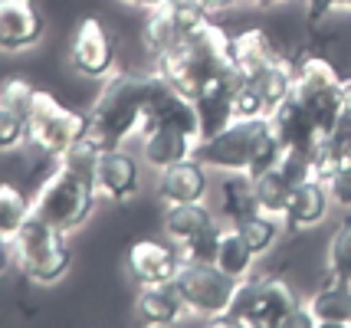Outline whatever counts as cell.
<instances>
[{"label": "cell", "mask_w": 351, "mask_h": 328, "mask_svg": "<svg viewBox=\"0 0 351 328\" xmlns=\"http://www.w3.org/2000/svg\"><path fill=\"white\" fill-rule=\"evenodd\" d=\"M214 220V210L204 201L197 203H161V214H158V223H161V234L168 236L174 247H181L184 240H191L194 234H200L204 227H210Z\"/></svg>", "instance_id": "cell-19"}, {"label": "cell", "mask_w": 351, "mask_h": 328, "mask_svg": "<svg viewBox=\"0 0 351 328\" xmlns=\"http://www.w3.org/2000/svg\"><path fill=\"white\" fill-rule=\"evenodd\" d=\"M250 3H256V7H286L292 0H250Z\"/></svg>", "instance_id": "cell-38"}, {"label": "cell", "mask_w": 351, "mask_h": 328, "mask_svg": "<svg viewBox=\"0 0 351 328\" xmlns=\"http://www.w3.org/2000/svg\"><path fill=\"white\" fill-rule=\"evenodd\" d=\"M256 210L253 201V177L243 171L223 174V184H220V201H217V217L223 223H240L246 214Z\"/></svg>", "instance_id": "cell-21"}, {"label": "cell", "mask_w": 351, "mask_h": 328, "mask_svg": "<svg viewBox=\"0 0 351 328\" xmlns=\"http://www.w3.org/2000/svg\"><path fill=\"white\" fill-rule=\"evenodd\" d=\"M174 286L181 289L187 312L207 322H223L237 292V279L220 273L214 263H181L174 273Z\"/></svg>", "instance_id": "cell-7"}, {"label": "cell", "mask_w": 351, "mask_h": 328, "mask_svg": "<svg viewBox=\"0 0 351 328\" xmlns=\"http://www.w3.org/2000/svg\"><path fill=\"white\" fill-rule=\"evenodd\" d=\"M92 181H95V190H99V201L125 203L138 197V190H141V164L125 148H108L95 161Z\"/></svg>", "instance_id": "cell-11"}, {"label": "cell", "mask_w": 351, "mask_h": 328, "mask_svg": "<svg viewBox=\"0 0 351 328\" xmlns=\"http://www.w3.org/2000/svg\"><path fill=\"white\" fill-rule=\"evenodd\" d=\"M348 79H351V76H348Z\"/></svg>", "instance_id": "cell-40"}, {"label": "cell", "mask_w": 351, "mask_h": 328, "mask_svg": "<svg viewBox=\"0 0 351 328\" xmlns=\"http://www.w3.org/2000/svg\"><path fill=\"white\" fill-rule=\"evenodd\" d=\"M282 155V141L276 138L269 118H233L230 125L217 128L214 135L197 141L194 157H200L210 171L220 174H260L276 168Z\"/></svg>", "instance_id": "cell-2"}, {"label": "cell", "mask_w": 351, "mask_h": 328, "mask_svg": "<svg viewBox=\"0 0 351 328\" xmlns=\"http://www.w3.org/2000/svg\"><path fill=\"white\" fill-rule=\"evenodd\" d=\"M138 141H141V161L152 171H165L178 161L194 157L197 151V138H191L187 131H178V128H148Z\"/></svg>", "instance_id": "cell-16"}, {"label": "cell", "mask_w": 351, "mask_h": 328, "mask_svg": "<svg viewBox=\"0 0 351 328\" xmlns=\"http://www.w3.org/2000/svg\"><path fill=\"white\" fill-rule=\"evenodd\" d=\"M220 230L223 223L214 220L210 227H204L200 234H194L191 240H184L178 253H181V263H214L217 256V243H220Z\"/></svg>", "instance_id": "cell-27"}, {"label": "cell", "mask_w": 351, "mask_h": 328, "mask_svg": "<svg viewBox=\"0 0 351 328\" xmlns=\"http://www.w3.org/2000/svg\"><path fill=\"white\" fill-rule=\"evenodd\" d=\"M256 263H260V256L250 250V243L243 240L240 227H237V223H223L220 243H217V256H214L217 269L227 273L230 279L240 282V279H246V276L256 273Z\"/></svg>", "instance_id": "cell-20"}, {"label": "cell", "mask_w": 351, "mask_h": 328, "mask_svg": "<svg viewBox=\"0 0 351 328\" xmlns=\"http://www.w3.org/2000/svg\"><path fill=\"white\" fill-rule=\"evenodd\" d=\"M332 190L325 181H306L299 188H292V201L286 207V227L289 230H312V227H322L328 220V210H332Z\"/></svg>", "instance_id": "cell-17"}, {"label": "cell", "mask_w": 351, "mask_h": 328, "mask_svg": "<svg viewBox=\"0 0 351 328\" xmlns=\"http://www.w3.org/2000/svg\"><path fill=\"white\" fill-rule=\"evenodd\" d=\"M230 109H233V118H269V109H266V99L260 95V89L240 76L230 92Z\"/></svg>", "instance_id": "cell-28"}, {"label": "cell", "mask_w": 351, "mask_h": 328, "mask_svg": "<svg viewBox=\"0 0 351 328\" xmlns=\"http://www.w3.org/2000/svg\"><path fill=\"white\" fill-rule=\"evenodd\" d=\"M181 40L184 36L178 33V27H174L168 7L145 10V16H141V47H145V56H148L152 63L158 56H165L168 49H174Z\"/></svg>", "instance_id": "cell-22"}, {"label": "cell", "mask_w": 351, "mask_h": 328, "mask_svg": "<svg viewBox=\"0 0 351 328\" xmlns=\"http://www.w3.org/2000/svg\"><path fill=\"white\" fill-rule=\"evenodd\" d=\"M302 302L306 299L299 296V289L279 273H253L237 282L223 322L250 328H289V318Z\"/></svg>", "instance_id": "cell-4"}, {"label": "cell", "mask_w": 351, "mask_h": 328, "mask_svg": "<svg viewBox=\"0 0 351 328\" xmlns=\"http://www.w3.org/2000/svg\"><path fill=\"white\" fill-rule=\"evenodd\" d=\"M306 7V27L315 30L332 14H351V0H302Z\"/></svg>", "instance_id": "cell-33"}, {"label": "cell", "mask_w": 351, "mask_h": 328, "mask_svg": "<svg viewBox=\"0 0 351 328\" xmlns=\"http://www.w3.org/2000/svg\"><path fill=\"white\" fill-rule=\"evenodd\" d=\"M306 309L312 312L315 325H351V286L338 279H325L306 296Z\"/></svg>", "instance_id": "cell-18"}, {"label": "cell", "mask_w": 351, "mask_h": 328, "mask_svg": "<svg viewBox=\"0 0 351 328\" xmlns=\"http://www.w3.org/2000/svg\"><path fill=\"white\" fill-rule=\"evenodd\" d=\"M341 157H345V148H341L335 138H322L319 144H312V148H308L312 177L328 184V181H332V174L338 171V164H341Z\"/></svg>", "instance_id": "cell-30"}, {"label": "cell", "mask_w": 351, "mask_h": 328, "mask_svg": "<svg viewBox=\"0 0 351 328\" xmlns=\"http://www.w3.org/2000/svg\"><path fill=\"white\" fill-rule=\"evenodd\" d=\"M46 33V16L33 0H0V53L33 49Z\"/></svg>", "instance_id": "cell-12"}, {"label": "cell", "mask_w": 351, "mask_h": 328, "mask_svg": "<svg viewBox=\"0 0 351 328\" xmlns=\"http://www.w3.org/2000/svg\"><path fill=\"white\" fill-rule=\"evenodd\" d=\"M253 201L263 214L286 217V207L292 201V184L279 174V168H266V171L253 174Z\"/></svg>", "instance_id": "cell-24"}, {"label": "cell", "mask_w": 351, "mask_h": 328, "mask_svg": "<svg viewBox=\"0 0 351 328\" xmlns=\"http://www.w3.org/2000/svg\"><path fill=\"white\" fill-rule=\"evenodd\" d=\"M125 7H132V10H158V7H165L168 0H119Z\"/></svg>", "instance_id": "cell-37"}, {"label": "cell", "mask_w": 351, "mask_h": 328, "mask_svg": "<svg viewBox=\"0 0 351 328\" xmlns=\"http://www.w3.org/2000/svg\"><path fill=\"white\" fill-rule=\"evenodd\" d=\"M348 286H351V282H348Z\"/></svg>", "instance_id": "cell-39"}, {"label": "cell", "mask_w": 351, "mask_h": 328, "mask_svg": "<svg viewBox=\"0 0 351 328\" xmlns=\"http://www.w3.org/2000/svg\"><path fill=\"white\" fill-rule=\"evenodd\" d=\"M210 194V168L200 157L178 161L158 171V197L161 203H197Z\"/></svg>", "instance_id": "cell-13"}, {"label": "cell", "mask_w": 351, "mask_h": 328, "mask_svg": "<svg viewBox=\"0 0 351 328\" xmlns=\"http://www.w3.org/2000/svg\"><path fill=\"white\" fill-rule=\"evenodd\" d=\"M325 273L328 279L351 282V220L335 227L325 243Z\"/></svg>", "instance_id": "cell-26"}, {"label": "cell", "mask_w": 351, "mask_h": 328, "mask_svg": "<svg viewBox=\"0 0 351 328\" xmlns=\"http://www.w3.org/2000/svg\"><path fill=\"white\" fill-rule=\"evenodd\" d=\"M89 128L86 112L69 109L66 102H60L53 92L36 95V105L30 112V128H27V144H33L36 151L49 161L62 157L73 144H76Z\"/></svg>", "instance_id": "cell-6"}, {"label": "cell", "mask_w": 351, "mask_h": 328, "mask_svg": "<svg viewBox=\"0 0 351 328\" xmlns=\"http://www.w3.org/2000/svg\"><path fill=\"white\" fill-rule=\"evenodd\" d=\"M10 269H16V247L14 240L0 236V276H7Z\"/></svg>", "instance_id": "cell-36"}, {"label": "cell", "mask_w": 351, "mask_h": 328, "mask_svg": "<svg viewBox=\"0 0 351 328\" xmlns=\"http://www.w3.org/2000/svg\"><path fill=\"white\" fill-rule=\"evenodd\" d=\"M328 190H332V203H335V207L351 210V151H345L338 171L332 174V181H328Z\"/></svg>", "instance_id": "cell-34"}, {"label": "cell", "mask_w": 351, "mask_h": 328, "mask_svg": "<svg viewBox=\"0 0 351 328\" xmlns=\"http://www.w3.org/2000/svg\"><path fill=\"white\" fill-rule=\"evenodd\" d=\"M148 128H178L200 141V115L191 95L174 89L168 79L148 73V99H145V131ZM141 131V135H145Z\"/></svg>", "instance_id": "cell-9"}, {"label": "cell", "mask_w": 351, "mask_h": 328, "mask_svg": "<svg viewBox=\"0 0 351 328\" xmlns=\"http://www.w3.org/2000/svg\"><path fill=\"white\" fill-rule=\"evenodd\" d=\"M332 138L345 151H351V79H345V95H341V109H338V122H335Z\"/></svg>", "instance_id": "cell-35"}, {"label": "cell", "mask_w": 351, "mask_h": 328, "mask_svg": "<svg viewBox=\"0 0 351 328\" xmlns=\"http://www.w3.org/2000/svg\"><path fill=\"white\" fill-rule=\"evenodd\" d=\"M237 227H240L243 240L250 243V250L256 253L260 260H266V256H273L276 247H279L282 230H286V220L273 217V214H263V210H253V214H246Z\"/></svg>", "instance_id": "cell-23"}, {"label": "cell", "mask_w": 351, "mask_h": 328, "mask_svg": "<svg viewBox=\"0 0 351 328\" xmlns=\"http://www.w3.org/2000/svg\"><path fill=\"white\" fill-rule=\"evenodd\" d=\"M145 99H148V73L115 69L102 79V89L89 105V135L102 151L125 148L132 138H141L145 131Z\"/></svg>", "instance_id": "cell-1"}, {"label": "cell", "mask_w": 351, "mask_h": 328, "mask_svg": "<svg viewBox=\"0 0 351 328\" xmlns=\"http://www.w3.org/2000/svg\"><path fill=\"white\" fill-rule=\"evenodd\" d=\"M27 128H30V122L0 99V155L20 151L27 144Z\"/></svg>", "instance_id": "cell-29"}, {"label": "cell", "mask_w": 351, "mask_h": 328, "mask_svg": "<svg viewBox=\"0 0 351 328\" xmlns=\"http://www.w3.org/2000/svg\"><path fill=\"white\" fill-rule=\"evenodd\" d=\"M276 168H279V174L289 181L292 188L312 181V161H308V151H302V148H282Z\"/></svg>", "instance_id": "cell-32"}, {"label": "cell", "mask_w": 351, "mask_h": 328, "mask_svg": "<svg viewBox=\"0 0 351 328\" xmlns=\"http://www.w3.org/2000/svg\"><path fill=\"white\" fill-rule=\"evenodd\" d=\"M269 125H273L276 138L282 141V148H302V151H308L312 144H319L325 138L319 122H315V115L295 95H289L286 102H279L269 112Z\"/></svg>", "instance_id": "cell-15"}, {"label": "cell", "mask_w": 351, "mask_h": 328, "mask_svg": "<svg viewBox=\"0 0 351 328\" xmlns=\"http://www.w3.org/2000/svg\"><path fill=\"white\" fill-rule=\"evenodd\" d=\"M181 266V253L168 236H138L128 243L125 253V273L138 286H154V282H171Z\"/></svg>", "instance_id": "cell-10"}, {"label": "cell", "mask_w": 351, "mask_h": 328, "mask_svg": "<svg viewBox=\"0 0 351 328\" xmlns=\"http://www.w3.org/2000/svg\"><path fill=\"white\" fill-rule=\"evenodd\" d=\"M69 236L73 234L46 223L33 210L27 223L20 227V234L14 236L16 273L23 279L36 282V286H56L73 269V243H69Z\"/></svg>", "instance_id": "cell-5"}, {"label": "cell", "mask_w": 351, "mask_h": 328, "mask_svg": "<svg viewBox=\"0 0 351 328\" xmlns=\"http://www.w3.org/2000/svg\"><path fill=\"white\" fill-rule=\"evenodd\" d=\"M36 95H40V89L23 76H10L0 82V99H3L10 109L20 112L27 122H30V112H33V105H36Z\"/></svg>", "instance_id": "cell-31"}, {"label": "cell", "mask_w": 351, "mask_h": 328, "mask_svg": "<svg viewBox=\"0 0 351 328\" xmlns=\"http://www.w3.org/2000/svg\"><path fill=\"white\" fill-rule=\"evenodd\" d=\"M95 203H99V190H95L92 174L69 168L62 161H53L43 181L33 190V210L46 223L60 227L66 234H76L89 223V217L95 214Z\"/></svg>", "instance_id": "cell-3"}, {"label": "cell", "mask_w": 351, "mask_h": 328, "mask_svg": "<svg viewBox=\"0 0 351 328\" xmlns=\"http://www.w3.org/2000/svg\"><path fill=\"white\" fill-rule=\"evenodd\" d=\"M69 66L82 79L102 82L119 66V40L99 16H82L69 40Z\"/></svg>", "instance_id": "cell-8"}, {"label": "cell", "mask_w": 351, "mask_h": 328, "mask_svg": "<svg viewBox=\"0 0 351 328\" xmlns=\"http://www.w3.org/2000/svg\"><path fill=\"white\" fill-rule=\"evenodd\" d=\"M184 315H187V305H184L181 289L171 282H154V286H138L135 292V318L141 325L152 328H168L178 325Z\"/></svg>", "instance_id": "cell-14"}, {"label": "cell", "mask_w": 351, "mask_h": 328, "mask_svg": "<svg viewBox=\"0 0 351 328\" xmlns=\"http://www.w3.org/2000/svg\"><path fill=\"white\" fill-rule=\"evenodd\" d=\"M33 214V197L10 181H0V236L14 240Z\"/></svg>", "instance_id": "cell-25"}]
</instances>
